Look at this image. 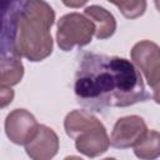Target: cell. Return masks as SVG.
<instances>
[{
    "label": "cell",
    "mask_w": 160,
    "mask_h": 160,
    "mask_svg": "<svg viewBox=\"0 0 160 160\" xmlns=\"http://www.w3.org/2000/svg\"><path fill=\"white\" fill-rule=\"evenodd\" d=\"M100 122L101 121L95 115H92L90 111L78 109V110L70 111L65 116L64 129H65L66 135L75 140L81 132H84L85 130H88Z\"/></svg>",
    "instance_id": "30bf717a"
},
{
    "label": "cell",
    "mask_w": 160,
    "mask_h": 160,
    "mask_svg": "<svg viewBox=\"0 0 160 160\" xmlns=\"http://www.w3.org/2000/svg\"><path fill=\"white\" fill-rule=\"evenodd\" d=\"M109 146L110 139L102 122L85 130L75 139L76 150L88 158L100 156L108 151Z\"/></svg>",
    "instance_id": "ba28073f"
},
{
    "label": "cell",
    "mask_w": 160,
    "mask_h": 160,
    "mask_svg": "<svg viewBox=\"0 0 160 160\" xmlns=\"http://www.w3.org/2000/svg\"><path fill=\"white\" fill-rule=\"evenodd\" d=\"M55 12L50 4L42 0L20 2L15 14L14 54L29 61L38 62L52 52L51 26Z\"/></svg>",
    "instance_id": "7a4b0ae2"
},
{
    "label": "cell",
    "mask_w": 160,
    "mask_h": 160,
    "mask_svg": "<svg viewBox=\"0 0 160 160\" xmlns=\"http://www.w3.org/2000/svg\"><path fill=\"white\" fill-rule=\"evenodd\" d=\"M74 91L79 102L96 111L130 106L151 96L130 60L91 52H85L79 62Z\"/></svg>",
    "instance_id": "6da1fadb"
},
{
    "label": "cell",
    "mask_w": 160,
    "mask_h": 160,
    "mask_svg": "<svg viewBox=\"0 0 160 160\" xmlns=\"http://www.w3.org/2000/svg\"><path fill=\"white\" fill-rule=\"evenodd\" d=\"M64 160H84V159L80 156H76V155H70V156H66Z\"/></svg>",
    "instance_id": "e0dca14e"
},
{
    "label": "cell",
    "mask_w": 160,
    "mask_h": 160,
    "mask_svg": "<svg viewBox=\"0 0 160 160\" xmlns=\"http://www.w3.org/2000/svg\"><path fill=\"white\" fill-rule=\"evenodd\" d=\"M112 5H115L120 12L126 19H136L140 18L145 10H146V1L144 0H136V1H111Z\"/></svg>",
    "instance_id": "4fadbf2b"
},
{
    "label": "cell",
    "mask_w": 160,
    "mask_h": 160,
    "mask_svg": "<svg viewBox=\"0 0 160 160\" xmlns=\"http://www.w3.org/2000/svg\"><path fill=\"white\" fill-rule=\"evenodd\" d=\"M84 15L92 22L96 39L104 40L114 35L116 30V20L109 10L100 5H89L84 10Z\"/></svg>",
    "instance_id": "9c48e42d"
},
{
    "label": "cell",
    "mask_w": 160,
    "mask_h": 160,
    "mask_svg": "<svg viewBox=\"0 0 160 160\" xmlns=\"http://www.w3.org/2000/svg\"><path fill=\"white\" fill-rule=\"evenodd\" d=\"M132 148L140 160H156L160 155V134L156 130H146Z\"/></svg>",
    "instance_id": "7c38bea8"
},
{
    "label": "cell",
    "mask_w": 160,
    "mask_h": 160,
    "mask_svg": "<svg viewBox=\"0 0 160 160\" xmlns=\"http://www.w3.org/2000/svg\"><path fill=\"white\" fill-rule=\"evenodd\" d=\"M64 4L68 5V6H82V5H86L85 1H82V2H64Z\"/></svg>",
    "instance_id": "2e32d148"
},
{
    "label": "cell",
    "mask_w": 160,
    "mask_h": 160,
    "mask_svg": "<svg viewBox=\"0 0 160 160\" xmlns=\"http://www.w3.org/2000/svg\"><path fill=\"white\" fill-rule=\"evenodd\" d=\"M130 56L134 66L142 72L148 84L152 89V98L155 102H159V88H160V49L158 44L150 40L138 41L131 51Z\"/></svg>",
    "instance_id": "277c9868"
},
{
    "label": "cell",
    "mask_w": 160,
    "mask_h": 160,
    "mask_svg": "<svg viewBox=\"0 0 160 160\" xmlns=\"http://www.w3.org/2000/svg\"><path fill=\"white\" fill-rule=\"evenodd\" d=\"M15 96V91L10 86H5L0 84V109L9 106Z\"/></svg>",
    "instance_id": "9a60e30c"
},
{
    "label": "cell",
    "mask_w": 160,
    "mask_h": 160,
    "mask_svg": "<svg viewBox=\"0 0 160 160\" xmlns=\"http://www.w3.org/2000/svg\"><path fill=\"white\" fill-rule=\"evenodd\" d=\"M25 151L31 160H51L59 151L58 134L51 128L39 124L34 136L25 144Z\"/></svg>",
    "instance_id": "52a82bcc"
},
{
    "label": "cell",
    "mask_w": 160,
    "mask_h": 160,
    "mask_svg": "<svg viewBox=\"0 0 160 160\" xmlns=\"http://www.w3.org/2000/svg\"><path fill=\"white\" fill-rule=\"evenodd\" d=\"M39 124L35 116L25 109H14L5 118V134L16 145H25L35 134Z\"/></svg>",
    "instance_id": "8992f818"
},
{
    "label": "cell",
    "mask_w": 160,
    "mask_h": 160,
    "mask_svg": "<svg viewBox=\"0 0 160 160\" xmlns=\"http://www.w3.org/2000/svg\"><path fill=\"white\" fill-rule=\"evenodd\" d=\"M102 160H116L115 158H105V159H102Z\"/></svg>",
    "instance_id": "ac0fdd59"
},
{
    "label": "cell",
    "mask_w": 160,
    "mask_h": 160,
    "mask_svg": "<svg viewBox=\"0 0 160 160\" xmlns=\"http://www.w3.org/2000/svg\"><path fill=\"white\" fill-rule=\"evenodd\" d=\"M146 130V122L139 115H128L119 118L114 124L111 135L109 138L110 145L116 149L132 148Z\"/></svg>",
    "instance_id": "5b68a950"
},
{
    "label": "cell",
    "mask_w": 160,
    "mask_h": 160,
    "mask_svg": "<svg viewBox=\"0 0 160 160\" xmlns=\"http://www.w3.org/2000/svg\"><path fill=\"white\" fill-rule=\"evenodd\" d=\"M24 76V65L19 56L6 55L0 56V84L14 86L21 81Z\"/></svg>",
    "instance_id": "8fae6325"
},
{
    "label": "cell",
    "mask_w": 160,
    "mask_h": 160,
    "mask_svg": "<svg viewBox=\"0 0 160 160\" xmlns=\"http://www.w3.org/2000/svg\"><path fill=\"white\" fill-rule=\"evenodd\" d=\"M12 5H14V2H0V35L4 31V29L8 28V25L5 24V21L6 20H10L14 16L15 11H16V9H14V11L10 15L8 14L9 10L12 8Z\"/></svg>",
    "instance_id": "5bb4252c"
},
{
    "label": "cell",
    "mask_w": 160,
    "mask_h": 160,
    "mask_svg": "<svg viewBox=\"0 0 160 160\" xmlns=\"http://www.w3.org/2000/svg\"><path fill=\"white\" fill-rule=\"evenodd\" d=\"M95 28L92 22L80 12H69L58 21L56 41L62 51H70L75 46H85L91 42Z\"/></svg>",
    "instance_id": "3957f363"
}]
</instances>
